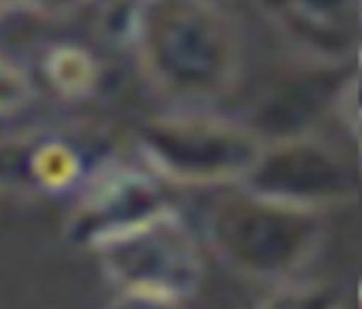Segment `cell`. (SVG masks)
<instances>
[{"instance_id":"cell-1","label":"cell","mask_w":362,"mask_h":309,"mask_svg":"<svg viewBox=\"0 0 362 309\" xmlns=\"http://www.w3.org/2000/svg\"><path fill=\"white\" fill-rule=\"evenodd\" d=\"M140 17L142 64L163 93L212 102L235 87L240 32L216 0H155Z\"/></svg>"},{"instance_id":"cell-2","label":"cell","mask_w":362,"mask_h":309,"mask_svg":"<svg viewBox=\"0 0 362 309\" xmlns=\"http://www.w3.org/2000/svg\"><path fill=\"white\" fill-rule=\"evenodd\" d=\"M208 240L233 272L263 282H286L303 272L325 242L322 212L272 202L244 189L208 214Z\"/></svg>"},{"instance_id":"cell-3","label":"cell","mask_w":362,"mask_h":309,"mask_svg":"<svg viewBox=\"0 0 362 309\" xmlns=\"http://www.w3.org/2000/svg\"><path fill=\"white\" fill-rule=\"evenodd\" d=\"M140 148L174 185L225 187L246 180L265 144L240 123L191 115L151 121L140 134Z\"/></svg>"},{"instance_id":"cell-4","label":"cell","mask_w":362,"mask_h":309,"mask_svg":"<svg viewBox=\"0 0 362 309\" xmlns=\"http://www.w3.org/2000/svg\"><path fill=\"white\" fill-rule=\"evenodd\" d=\"M108 274L136 299L174 305L191 299L204 280L199 246L168 206L102 240Z\"/></svg>"},{"instance_id":"cell-5","label":"cell","mask_w":362,"mask_h":309,"mask_svg":"<svg viewBox=\"0 0 362 309\" xmlns=\"http://www.w3.org/2000/svg\"><path fill=\"white\" fill-rule=\"evenodd\" d=\"M244 189L288 206L325 212L352 202L358 193L354 165L333 146L291 136L263 148Z\"/></svg>"},{"instance_id":"cell-6","label":"cell","mask_w":362,"mask_h":309,"mask_svg":"<svg viewBox=\"0 0 362 309\" xmlns=\"http://www.w3.org/2000/svg\"><path fill=\"white\" fill-rule=\"evenodd\" d=\"M269 21L299 49L322 62H341L354 51L358 0H261Z\"/></svg>"},{"instance_id":"cell-7","label":"cell","mask_w":362,"mask_h":309,"mask_svg":"<svg viewBox=\"0 0 362 309\" xmlns=\"http://www.w3.org/2000/svg\"><path fill=\"white\" fill-rule=\"evenodd\" d=\"M346 108L352 123L362 119V45L356 49V68L346 87Z\"/></svg>"},{"instance_id":"cell-8","label":"cell","mask_w":362,"mask_h":309,"mask_svg":"<svg viewBox=\"0 0 362 309\" xmlns=\"http://www.w3.org/2000/svg\"><path fill=\"white\" fill-rule=\"evenodd\" d=\"M15 72L8 70V68H2L0 66V83L6 81L8 76H13ZM23 95V87H0V108L2 106H13L17 104V100Z\"/></svg>"},{"instance_id":"cell-9","label":"cell","mask_w":362,"mask_h":309,"mask_svg":"<svg viewBox=\"0 0 362 309\" xmlns=\"http://www.w3.org/2000/svg\"><path fill=\"white\" fill-rule=\"evenodd\" d=\"M352 127H354V134H356V142H358V148H361V153H362V119H358L356 123H352Z\"/></svg>"},{"instance_id":"cell-10","label":"cell","mask_w":362,"mask_h":309,"mask_svg":"<svg viewBox=\"0 0 362 309\" xmlns=\"http://www.w3.org/2000/svg\"><path fill=\"white\" fill-rule=\"evenodd\" d=\"M138 2L142 4V11H144V8H146V6H148L151 2H155V0H138Z\"/></svg>"},{"instance_id":"cell-11","label":"cell","mask_w":362,"mask_h":309,"mask_svg":"<svg viewBox=\"0 0 362 309\" xmlns=\"http://www.w3.org/2000/svg\"><path fill=\"white\" fill-rule=\"evenodd\" d=\"M358 13H361V21H362V0H358Z\"/></svg>"},{"instance_id":"cell-12","label":"cell","mask_w":362,"mask_h":309,"mask_svg":"<svg viewBox=\"0 0 362 309\" xmlns=\"http://www.w3.org/2000/svg\"><path fill=\"white\" fill-rule=\"evenodd\" d=\"M0 2H2V0H0Z\"/></svg>"}]
</instances>
